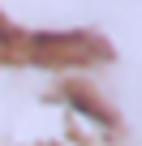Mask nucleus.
I'll use <instances>...</instances> for the list:
<instances>
[{
	"mask_svg": "<svg viewBox=\"0 0 142 146\" xmlns=\"http://www.w3.org/2000/svg\"><path fill=\"white\" fill-rule=\"evenodd\" d=\"M0 30H5V26H0Z\"/></svg>",
	"mask_w": 142,
	"mask_h": 146,
	"instance_id": "1",
	"label": "nucleus"
}]
</instances>
